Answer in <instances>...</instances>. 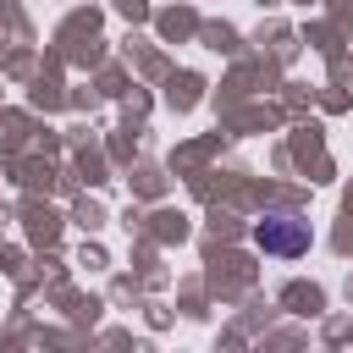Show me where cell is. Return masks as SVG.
I'll return each mask as SVG.
<instances>
[{
    "instance_id": "cell-1",
    "label": "cell",
    "mask_w": 353,
    "mask_h": 353,
    "mask_svg": "<svg viewBox=\"0 0 353 353\" xmlns=\"http://www.w3.org/2000/svg\"><path fill=\"white\" fill-rule=\"evenodd\" d=\"M254 243L265 254H276V259H298L309 248V221H298V215H265L254 226Z\"/></svg>"
}]
</instances>
